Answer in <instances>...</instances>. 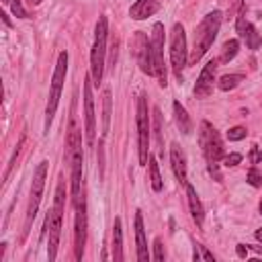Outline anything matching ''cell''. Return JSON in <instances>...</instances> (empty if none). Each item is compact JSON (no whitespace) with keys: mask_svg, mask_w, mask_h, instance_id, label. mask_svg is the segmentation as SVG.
Segmentation results:
<instances>
[{"mask_svg":"<svg viewBox=\"0 0 262 262\" xmlns=\"http://www.w3.org/2000/svg\"><path fill=\"white\" fill-rule=\"evenodd\" d=\"M133 53L137 57V66L143 74L147 76H156V68H154V53H151V41L147 39V35L143 31H137L133 37Z\"/></svg>","mask_w":262,"mask_h":262,"instance_id":"30bf717a","label":"cell"},{"mask_svg":"<svg viewBox=\"0 0 262 262\" xmlns=\"http://www.w3.org/2000/svg\"><path fill=\"white\" fill-rule=\"evenodd\" d=\"M84 131H86V143L92 145L96 137V117H94V100H92V82L90 78L84 80Z\"/></svg>","mask_w":262,"mask_h":262,"instance_id":"7c38bea8","label":"cell"},{"mask_svg":"<svg viewBox=\"0 0 262 262\" xmlns=\"http://www.w3.org/2000/svg\"><path fill=\"white\" fill-rule=\"evenodd\" d=\"M113 260L115 262L123 260V227H121V219L119 217L113 223Z\"/></svg>","mask_w":262,"mask_h":262,"instance_id":"44dd1931","label":"cell"},{"mask_svg":"<svg viewBox=\"0 0 262 262\" xmlns=\"http://www.w3.org/2000/svg\"><path fill=\"white\" fill-rule=\"evenodd\" d=\"M170 59H172V70L178 82H182V70L188 61V47H186V35L184 27L176 23L170 33Z\"/></svg>","mask_w":262,"mask_h":262,"instance_id":"5b68a950","label":"cell"},{"mask_svg":"<svg viewBox=\"0 0 262 262\" xmlns=\"http://www.w3.org/2000/svg\"><path fill=\"white\" fill-rule=\"evenodd\" d=\"M242 162V154H225L223 156V164L229 168V166H237Z\"/></svg>","mask_w":262,"mask_h":262,"instance_id":"4dcf8cb0","label":"cell"},{"mask_svg":"<svg viewBox=\"0 0 262 262\" xmlns=\"http://www.w3.org/2000/svg\"><path fill=\"white\" fill-rule=\"evenodd\" d=\"M160 10V2L158 0H137L131 8H129V16L133 20H143L151 14H156Z\"/></svg>","mask_w":262,"mask_h":262,"instance_id":"ac0fdd59","label":"cell"},{"mask_svg":"<svg viewBox=\"0 0 262 262\" xmlns=\"http://www.w3.org/2000/svg\"><path fill=\"white\" fill-rule=\"evenodd\" d=\"M260 213H262V199H260Z\"/></svg>","mask_w":262,"mask_h":262,"instance_id":"60d3db41","label":"cell"},{"mask_svg":"<svg viewBox=\"0 0 262 262\" xmlns=\"http://www.w3.org/2000/svg\"><path fill=\"white\" fill-rule=\"evenodd\" d=\"M151 53H154V68H156V78L160 82L162 88H166V80H168V74H166V61H164V25L162 23H156L154 29H151Z\"/></svg>","mask_w":262,"mask_h":262,"instance_id":"9c48e42d","label":"cell"},{"mask_svg":"<svg viewBox=\"0 0 262 262\" xmlns=\"http://www.w3.org/2000/svg\"><path fill=\"white\" fill-rule=\"evenodd\" d=\"M147 164H149V180H151V188H154L156 192H160V190H162V176H160V168H158V164H156V158L149 156Z\"/></svg>","mask_w":262,"mask_h":262,"instance_id":"d4e9b609","label":"cell"},{"mask_svg":"<svg viewBox=\"0 0 262 262\" xmlns=\"http://www.w3.org/2000/svg\"><path fill=\"white\" fill-rule=\"evenodd\" d=\"M76 207V219H74V256L76 260H82L84 246H86V203L84 199L74 203Z\"/></svg>","mask_w":262,"mask_h":262,"instance_id":"8fae6325","label":"cell"},{"mask_svg":"<svg viewBox=\"0 0 262 262\" xmlns=\"http://www.w3.org/2000/svg\"><path fill=\"white\" fill-rule=\"evenodd\" d=\"M137 143H139V164L145 166L149 160V115H147V102L143 96L137 98Z\"/></svg>","mask_w":262,"mask_h":262,"instance_id":"ba28073f","label":"cell"},{"mask_svg":"<svg viewBox=\"0 0 262 262\" xmlns=\"http://www.w3.org/2000/svg\"><path fill=\"white\" fill-rule=\"evenodd\" d=\"M135 242H137V260L147 262L149 252H147V242H145V229H143V217L141 211H135Z\"/></svg>","mask_w":262,"mask_h":262,"instance_id":"e0dca14e","label":"cell"},{"mask_svg":"<svg viewBox=\"0 0 262 262\" xmlns=\"http://www.w3.org/2000/svg\"><path fill=\"white\" fill-rule=\"evenodd\" d=\"M66 72H68V53L61 51L53 70V78H51V90H49V98H47V108H45V133L49 131V125L53 121V115L57 111L59 104V96H61V86L66 80Z\"/></svg>","mask_w":262,"mask_h":262,"instance_id":"277c9868","label":"cell"},{"mask_svg":"<svg viewBox=\"0 0 262 262\" xmlns=\"http://www.w3.org/2000/svg\"><path fill=\"white\" fill-rule=\"evenodd\" d=\"M235 31H237V37H239L250 49H258V47L262 45L260 33L256 31V27H254L252 23L246 20L244 12H239V16H237V20H235Z\"/></svg>","mask_w":262,"mask_h":262,"instance_id":"4fadbf2b","label":"cell"},{"mask_svg":"<svg viewBox=\"0 0 262 262\" xmlns=\"http://www.w3.org/2000/svg\"><path fill=\"white\" fill-rule=\"evenodd\" d=\"M235 254H237L239 258H246V254H248V248H246L244 244H237V248H235Z\"/></svg>","mask_w":262,"mask_h":262,"instance_id":"e575fe53","label":"cell"},{"mask_svg":"<svg viewBox=\"0 0 262 262\" xmlns=\"http://www.w3.org/2000/svg\"><path fill=\"white\" fill-rule=\"evenodd\" d=\"M27 2H29V4H31V6H37V4H39V2H41V0H27Z\"/></svg>","mask_w":262,"mask_h":262,"instance_id":"f35d334b","label":"cell"},{"mask_svg":"<svg viewBox=\"0 0 262 262\" xmlns=\"http://www.w3.org/2000/svg\"><path fill=\"white\" fill-rule=\"evenodd\" d=\"M106 37H108V20L106 16H98L96 29H94V43H92V53H90V74L94 84L98 86L102 80L104 72V53H106Z\"/></svg>","mask_w":262,"mask_h":262,"instance_id":"3957f363","label":"cell"},{"mask_svg":"<svg viewBox=\"0 0 262 262\" xmlns=\"http://www.w3.org/2000/svg\"><path fill=\"white\" fill-rule=\"evenodd\" d=\"M250 248H252V250H256V252H260V254H262V246H250Z\"/></svg>","mask_w":262,"mask_h":262,"instance_id":"74e56055","label":"cell"},{"mask_svg":"<svg viewBox=\"0 0 262 262\" xmlns=\"http://www.w3.org/2000/svg\"><path fill=\"white\" fill-rule=\"evenodd\" d=\"M45 178H47V162L43 160L35 168V172H33V182H31V194H29V207H27V221H25L23 237H27L31 221L37 215V209H39V203H41V196H43V190H45Z\"/></svg>","mask_w":262,"mask_h":262,"instance_id":"52a82bcc","label":"cell"},{"mask_svg":"<svg viewBox=\"0 0 262 262\" xmlns=\"http://www.w3.org/2000/svg\"><path fill=\"white\" fill-rule=\"evenodd\" d=\"M209 174L217 180V182H221L223 180V176H221V172H219V166H217V162H209Z\"/></svg>","mask_w":262,"mask_h":262,"instance_id":"1f68e13d","label":"cell"},{"mask_svg":"<svg viewBox=\"0 0 262 262\" xmlns=\"http://www.w3.org/2000/svg\"><path fill=\"white\" fill-rule=\"evenodd\" d=\"M164 246H162V239H156L154 242V260L156 262H164Z\"/></svg>","mask_w":262,"mask_h":262,"instance_id":"f546056e","label":"cell"},{"mask_svg":"<svg viewBox=\"0 0 262 262\" xmlns=\"http://www.w3.org/2000/svg\"><path fill=\"white\" fill-rule=\"evenodd\" d=\"M102 137L108 133V127H111V90H104L102 94Z\"/></svg>","mask_w":262,"mask_h":262,"instance_id":"cb8c5ba5","label":"cell"},{"mask_svg":"<svg viewBox=\"0 0 262 262\" xmlns=\"http://www.w3.org/2000/svg\"><path fill=\"white\" fill-rule=\"evenodd\" d=\"M170 166H172V172H174L176 180L186 184L188 182L186 180V156H184V151L180 149L178 143L170 145Z\"/></svg>","mask_w":262,"mask_h":262,"instance_id":"9a60e30c","label":"cell"},{"mask_svg":"<svg viewBox=\"0 0 262 262\" xmlns=\"http://www.w3.org/2000/svg\"><path fill=\"white\" fill-rule=\"evenodd\" d=\"M215 70H217V61H215V59H211V61L203 68V72H201V76H199V80H196V84H194V96H196V98H207V96L213 92Z\"/></svg>","mask_w":262,"mask_h":262,"instance_id":"5bb4252c","label":"cell"},{"mask_svg":"<svg viewBox=\"0 0 262 262\" xmlns=\"http://www.w3.org/2000/svg\"><path fill=\"white\" fill-rule=\"evenodd\" d=\"M184 186H186V199H188L190 215H192L196 227H203V221H205V209H203V205H201V201H199V196H196V190H194V186L188 184V182H186Z\"/></svg>","mask_w":262,"mask_h":262,"instance_id":"d6986e66","label":"cell"},{"mask_svg":"<svg viewBox=\"0 0 262 262\" xmlns=\"http://www.w3.org/2000/svg\"><path fill=\"white\" fill-rule=\"evenodd\" d=\"M80 154H82V137H80V131L76 127V121L72 119L70 127H68V135H66V160H68V164Z\"/></svg>","mask_w":262,"mask_h":262,"instance_id":"2e32d148","label":"cell"},{"mask_svg":"<svg viewBox=\"0 0 262 262\" xmlns=\"http://www.w3.org/2000/svg\"><path fill=\"white\" fill-rule=\"evenodd\" d=\"M10 8H12L14 16H18V18H27V16H29V14H27V10L23 8L20 0H10Z\"/></svg>","mask_w":262,"mask_h":262,"instance_id":"f1b7e54d","label":"cell"},{"mask_svg":"<svg viewBox=\"0 0 262 262\" xmlns=\"http://www.w3.org/2000/svg\"><path fill=\"white\" fill-rule=\"evenodd\" d=\"M221 10H213L209 14L203 16V20L196 25L194 29V39H192V53H190V63H196L213 45L217 33H219V27H221Z\"/></svg>","mask_w":262,"mask_h":262,"instance_id":"6da1fadb","label":"cell"},{"mask_svg":"<svg viewBox=\"0 0 262 262\" xmlns=\"http://www.w3.org/2000/svg\"><path fill=\"white\" fill-rule=\"evenodd\" d=\"M246 135H248L246 127H233V129L227 131V139H229V141H239V139H244Z\"/></svg>","mask_w":262,"mask_h":262,"instance_id":"4316f807","label":"cell"},{"mask_svg":"<svg viewBox=\"0 0 262 262\" xmlns=\"http://www.w3.org/2000/svg\"><path fill=\"white\" fill-rule=\"evenodd\" d=\"M237 51H239V41H237V39H229V41H225L223 47H221L219 61H221V63H229V61L237 55Z\"/></svg>","mask_w":262,"mask_h":262,"instance_id":"7402d4cb","label":"cell"},{"mask_svg":"<svg viewBox=\"0 0 262 262\" xmlns=\"http://www.w3.org/2000/svg\"><path fill=\"white\" fill-rule=\"evenodd\" d=\"M63 182L57 184V190H55V201H53V207L47 211V217H45V229L49 231V244H47V258L49 262L55 260L57 256V246H59V235H61V223H63Z\"/></svg>","mask_w":262,"mask_h":262,"instance_id":"7a4b0ae2","label":"cell"},{"mask_svg":"<svg viewBox=\"0 0 262 262\" xmlns=\"http://www.w3.org/2000/svg\"><path fill=\"white\" fill-rule=\"evenodd\" d=\"M0 16H2V20H4V25H6V27H12V23H10V18H8L6 14H0Z\"/></svg>","mask_w":262,"mask_h":262,"instance_id":"d590c367","label":"cell"},{"mask_svg":"<svg viewBox=\"0 0 262 262\" xmlns=\"http://www.w3.org/2000/svg\"><path fill=\"white\" fill-rule=\"evenodd\" d=\"M172 108H174V121H176L178 129H180L184 135H188V133L192 131V121H190V117H188L186 108H184V106H182L178 100H174Z\"/></svg>","mask_w":262,"mask_h":262,"instance_id":"ffe728a7","label":"cell"},{"mask_svg":"<svg viewBox=\"0 0 262 262\" xmlns=\"http://www.w3.org/2000/svg\"><path fill=\"white\" fill-rule=\"evenodd\" d=\"M246 180L252 184V186H260L262 184V174L256 170V168H252L250 172H248V176H246Z\"/></svg>","mask_w":262,"mask_h":262,"instance_id":"83f0119b","label":"cell"},{"mask_svg":"<svg viewBox=\"0 0 262 262\" xmlns=\"http://www.w3.org/2000/svg\"><path fill=\"white\" fill-rule=\"evenodd\" d=\"M199 145H201L207 162H219L225 156L221 135H219V131L209 121H201V127H199Z\"/></svg>","mask_w":262,"mask_h":262,"instance_id":"8992f818","label":"cell"},{"mask_svg":"<svg viewBox=\"0 0 262 262\" xmlns=\"http://www.w3.org/2000/svg\"><path fill=\"white\" fill-rule=\"evenodd\" d=\"M154 135H156L158 149L164 151V141H162V115H160V108H154Z\"/></svg>","mask_w":262,"mask_h":262,"instance_id":"484cf974","label":"cell"},{"mask_svg":"<svg viewBox=\"0 0 262 262\" xmlns=\"http://www.w3.org/2000/svg\"><path fill=\"white\" fill-rule=\"evenodd\" d=\"M256 239H258V242H262V227L256 231Z\"/></svg>","mask_w":262,"mask_h":262,"instance_id":"8d00e7d4","label":"cell"},{"mask_svg":"<svg viewBox=\"0 0 262 262\" xmlns=\"http://www.w3.org/2000/svg\"><path fill=\"white\" fill-rule=\"evenodd\" d=\"M250 160H252L254 164H262V151H260L258 147H254L252 154H250Z\"/></svg>","mask_w":262,"mask_h":262,"instance_id":"d6a6232c","label":"cell"},{"mask_svg":"<svg viewBox=\"0 0 262 262\" xmlns=\"http://www.w3.org/2000/svg\"><path fill=\"white\" fill-rule=\"evenodd\" d=\"M242 80H244V74H225V76L219 78L217 86H219L223 92H227V90H233L235 86H239Z\"/></svg>","mask_w":262,"mask_h":262,"instance_id":"603a6c76","label":"cell"},{"mask_svg":"<svg viewBox=\"0 0 262 262\" xmlns=\"http://www.w3.org/2000/svg\"><path fill=\"white\" fill-rule=\"evenodd\" d=\"M199 250H201V256H203V260H215V258H213V254H211V252H209L205 246H199Z\"/></svg>","mask_w":262,"mask_h":262,"instance_id":"836d02e7","label":"cell"},{"mask_svg":"<svg viewBox=\"0 0 262 262\" xmlns=\"http://www.w3.org/2000/svg\"><path fill=\"white\" fill-rule=\"evenodd\" d=\"M2 4H10V0H2Z\"/></svg>","mask_w":262,"mask_h":262,"instance_id":"ab89813d","label":"cell"}]
</instances>
